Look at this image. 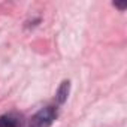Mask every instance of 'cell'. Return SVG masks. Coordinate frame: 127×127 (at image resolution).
<instances>
[{
  "label": "cell",
  "mask_w": 127,
  "mask_h": 127,
  "mask_svg": "<svg viewBox=\"0 0 127 127\" xmlns=\"http://www.w3.org/2000/svg\"><path fill=\"white\" fill-rule=\"evenodd\" d=\"M27 127H39V126H37V124H36L34 121H32V120H30V121H29V126H27Z\"/></svg>",
  "instance_id": "5"
},
{
  "label": "cell",
  "mask_w": 127,
  "mask_h": 127,
  "mask_svg": "<svg viewBox=\"0 0 127 127\" xmlns=\"http://www.w3.org/2000/svg\"><path fill=\"white\" fill-rule=\"evenodd\" d=\"M58 115V106L57 105H48L45 108H40L30 120L34 121L39 127H49Z\"/></svg>",
  "instance_id": "1"
},
{
  "label": "cell",
  "mask_w": 127,
  "mask_h": 127,
  "mask_svg": "<svg viewBox=\"0 0 127 127\" xmlns=\"http://www.w3.org/2000/svg\"><path fill=\"white\" fill-rule=\"evenodd\" d=\"M69 90H70V81H63L55 93V105L57 106H61L67 100V96H69Z\"/></svg>",
  "instance_id": "2"
},
{
  "label": "cell",
  "mask_w": 127,
  "mask_h": 127,
  "mask_svg": "<svg viewBox=\"0 0 127 127\" xmlns=\"http://www.w3.org/2000/svg\"><path fill=\"white\" fill-rule=\"evenodd\" d=\"M114 6H115V8H118V9H121V11H124V9L127 8L126 5H120V3H114Z\"/></svg>",
  "instance_id": "4"
},
{
  "label": "cell",
  "mask_w": 127,
  "mask_h": 127,
  "mask_svg": "<svg viewBox=\"0 0 127 127\" xmlns=\"http://www.w3.org/2000/svg\"><path fill=\"white\" fill-rule=\"evenodd\" d=\"M0 127H21V120L15 114H5L0 117Z\"/></svg>",
  "instance_id": "3"
}]
</instances>
